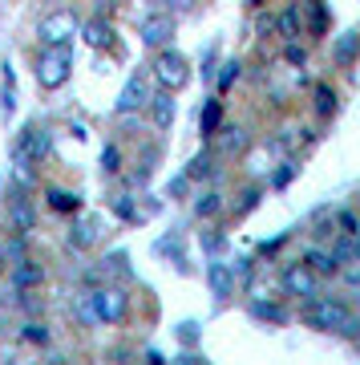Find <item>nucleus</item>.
I'll return each mask as SVG.
<instances>
[{
  "mask_svg": "<svg viewBox=\"0 0 360 365\" xmlns=\"http://www.w3.org/2000/svg\"><path fill=\"white\" fill-rule=\"evenodd\" d=\"M300 321L308 329H316V333H336V337H360V317L348 309L344 300H332V297H316L304 304V313H300Z\"/></svg>",
  "mask_w": 360,
  "mask_h": 365,
  "instance_id": "nucleus-1",
  "label": "nucleus"
},
{
  "mask_svg": "<svg viewBox=\"0 0 360 365\" xmlns=\"http://www.w3.org/2000/svg\"><path fill=\"white\" fill-rule=\"evenodd\" d=\"M78 13L73 9H57V13L41 16L37 21V41L41 49H73V37H78Z\"/></svg>",
  "mask_w": 360,
  "mask_h": 365,
  "instance_id": "nucleus-2",
  "label": "nucleus"
},
{
  "mask_svg": "<svg viewBox=\"0 0 360 365\" xmlns=\"http://www.w3.org/2000/svg\"><path fill=\"white\" fill-rule=\"evenodd\" d=\"M154 66H150V78L158 81V90H170L179 93L186 81H191V61L182 57L179 49H170V45H162V49H154Z\"/></svg>",
  "mask_w": 360,
  "mask_h": 365,
  "instance_id": "nucleus-3",
  "label": "nucleus"
},
{
  "mask_svg": "<svg viewBox=\"0 0 360 365\" xmlns=\"http://www.w3.org/2000/svg\"><path fill=\"white\" fill-rule=\"evenodd\" d=\"M90 317L93 321H102V325H122L129 317V292L126 288H93L90 292Z\"/></svg>",
  "mask_w": 360,
  "mask_h": 365,
  "instance_id": "nucleus-4",
  "label": "nucleus"
},
{
  "mask_svg": "<svg viewBox=\"0 0 360 365\" xmlns=\"http://www.w3.org/2000/svg\"><path fill=\"white\" fill-rule=\"evenodd\" d=\"M73 78V49H41L37 53V86L41 90H61Z\"/></svg>",
  "mask_w": 360,
  "mask_h": 365,
  "instance_id": "nucleus-5",
  "label": "nucleus"
},
{
  "mask_svg": "<svg viewBox=\"0 0 360 365\" xmlns=\"http://www.w3.org/2000/svg\"><path fill=\"white\" fill-rule=\"evenodd\" d=\"M49 146H53V134L45 126H25L13 138V163L16 167H37V163H45Z\"/></svg>",
  "mask_w": 360,
  "mask_h": 365,
  "instance_id": "nucleus-6",
  "label": "nucleus"
},
{
  "mask_svg": "<svg viewBox=\"0 0 360 365\" xmlns=\"http://www.w3.org/2000/svg\"><path fill=\"white\" fill-rule=\"evenodd\" d=\"M174 33H179L174 13H150V16H142V25H138V37H142L146 49H162V45H170Z\"/></svg>",
  "mask_w": 360,
  "mask_h": 365,
  "instance_id": "nucleus-7",
  "label": "nucleus"
},
{
  "mask_svg": "<svg viewBox=\"0 0 360 365\" xmlns=\"http://www.w3.org/2000/svg\"><path fill=\"white\" fill-rule=\"evenodd\" d=\"M280 288L283 297H300V300H312L316 292H320V276L312 272L308 264H287L280 276Z\"/></svg>",
  "mask_w": 360,
  "mask_h": 365,
  "instance_id": "nucleus-8",
  "label": "nucleus"
},
{
  "mask_svg": "<svg viewBox=\"0 0 360 365\" xmlns=\"http://www.w3.org/2000/svg\"><path fill=\"white\" fill-rule=\"evenodd\" d=\"M150 102V90H146V78L142 73H129V81L122 86V93H117V102H114V114H134V110H142V106Z\"/></svg>",
  "mask_w": 360,
  "mask_h": 365,
  "instance_id": "nucleus-9",
  "label": "nucleus"
},
{
  "mask_svg": "<svg viewBox=\"0 0 360 365\" xmlns=\"http://www.w3.org/2000/svg\"><path fill=\"white\" fill-rule=\"evenodd\" d=\"M206 288H211V297H215V300H231L235 297V272H231V264H223V260L206 264Z\"/></svg>",
  "mask_w": 360,
  "mask_h": 365,
  "instance_id": "nucleus-10",
  "label": "nucleus"
},
{
  "mask_svg": "<svg viewBox=\"0 0 360 365\" xmlns=\"http://www.w3.org/2000/svg\"><path fill=\"white\" fill-rule=\"evenodd\" d=\"M9 232H16V235H33L37 232V211H33V203H28L25 195L9 199Z\"/></svg>",
  "mask_w": 360,
  "mask_h": 365,
  "instance_id": "nucleus-11",
  "label": "nucleus"
},
{
  "mask_svg": "<svg viewBox=\"0 0 360 365\" xmlns=\"http://www.w3.org/2000/svg\"><path fill=\"white\" fill-rule=\"evenodd\" d=\"M356 57H360V29H344L340 37H332V61L340 69L356 66Z\"/></svg>",
  "mask_w": 360,
  "mask_h": 365,
  "instance_id": "nucleus-12",
  "label": "nucleus"
},
{
  "mask_svg": "<svg viewBox=\"0 0 360 365\" xmlns=\"http://www.w3.org/2000/svg\"><path fill=\"white\" fill-rule=\"evenodd\" d=\"M9 280H13V288H41L45 284V268H41L33 256H21V260H13Z\"/></svg>",
  "mask_w": 360,
  "mask_h": 365,
  "instance_id": "nucleus-13",
  "label": "nucleus"
},
{
  "mask_svg": "<svg viewBox=\"0 0 360 365\" xmlns=\"http://www.w3.org/2000/svg\"><path fill=\"white\" fill-rule=\"evenodd\" d=\"M78 37L90 45V49H110L114 45V25L105 21V16H93V21H85V25L78 29Z\"/></svg>",
  "mask_w": 360,
  "mask_h": 365,
  "instance_id": "nucleus-14",
  "label": "nucleus"
},
{
  "mask_svg": "<svg viewBox=\"0 0 360 365\" xmlns=\"http://www.w3.org/2000/svg\"><path fill=\"white\" fill-rule=\"evenodd\" d=\"M146 106H150V122H154L158 130H170V126H174V114H179V110H174V93L170 90H158Z\"/></svg>",
  "mask_w": 360,
  "mask_h": 365,
  "instance_id": "nucleus-15",
  "label": "nucleus"
},
{
  "mask_svg": "<svg viewBox=\"0 0 360 365\" xmlns=\"http://www.w3.org/2000/svg\"><path fill=\"white\" fill-rule=\"evenodd\" d=\"M215 143H219V150L223 155H243L247 146H251V138H247V130L243 126H219V130L211 134Z\"/></svg>",
  "mask_w": 360,
  "mask_h": 365,
  "instance_id": "nucleus-16",
  "label": "nucleus"
},
{
  "mask_svg": "<svg viewBox=\"0 0 360 365\" xmlns=\"http://www.w3.org/2000/svg\"><path fill=\"white\" fill-rule=\"evenodd\" d=\"M251 317H255V321H263V325H287V321H292V313H287L283 304H275V300H263V297L251 300Z\"/></svg>",
  "mask_w": 360,
  "mask_h": 365,
  "instance_id": "nucleus-17",
  "label": "nucleus"
},
{
  "mask_svg": "<svg viewBox=\"0 0 360 365\" xmlns=\"http://www.w3.org/2000/svg\"><path fill=\"white\" fill-rule=\"evenodd\" d=\"M65 244L73 252H85L97 244V223L93 220H73V227H69V235H65Z\"/></svg>",
  "mask_w": 360,
  "mask_h": 365,
  "instance_id": "nucleus-18",
  "label": "nucleus"
},
{
  "mask_svg": "<svg viewBox=\"0 0 360 365\" xmlns=\"http://www.w3.org/2000/svg\"><path fill=\"white\" fill-rule=\"evenodd\" d=\"M45 199H49V207H53V211H61V215H78V211H81V195H78V191L49 187V191H45Z\"/></svg>",
  "mask_w": 360,
  "mask_h": 365,
  "instance_id": "nucleus-19",
  "label": "nucleus"
},
{
  "mask_svg": "<svg viewBox=\"0 0 360 365\" xmlns=\"http://www.w3.org/2000/svg\"><path fill=\"white\" fill-rule=\"evenodd\" d=\"M304 264H308L316 276H336L340 272V260H336L332 252H324V248H308L304 252Z\"/></svg>",
  "mask_w": 360,
  "mask_h": 365,
  "instance_id": "nucleus-20",
  "label": "nucleus"
},
{
  "mask_svg": "<svg viewBox=\"0 0 360 365\" xmlns=\"http://www.w3.org/2000/svg\"><path fill=\"white\" fill-rule=\"evenodd\" d=\"M219 126H223V102L219 98H211V102H203V110H198V134L211 138Z\"/></svg>",
  "mask_w": 360,
  "mask_h": 365,
  "instance_id": "nucleus-21",
  "label": "nucleus"
},
{
  "mask_svg": "<svg viewBox=\"0 0 360 365\" xmlns=\"http://www.w3.org/2000/svg\"><path fill=\"white\" fill-rule=\"evenodd\" d=\"M21 341H25V345H37V349H45V345L53 341V333H49V325H45V321L28 317L25 325H21Z\"/></svg>",
  "mask_w": 360,
  "mask_h": 365,
  "instance_id": "nucleus-22",
  "label": "nucleus"
},
{
  "mask_svg": "<svg viewBox=\"0 0 360 365\" xmlns=\"http://www.w3.org/2000/svg\"><path fill=\"white\" fill-rule=\"evenodd\" d=\"M211 175H215V155H211V150H198V155L186 163V179L203 182V179H211Z\"/></svg>",
  "mask_w": 360,
  "mask_h": 365,
  "instance_id": "nucleus-23",
  "label": "nucleus"
},
{
  "mask_svg": "<svg viewBox=\"0 0 360 365\" xmlns=\"http://www.w3.org/2000/svg\"><path fill=\"white\" fill-rule=\"evenodd\" d=\"M300 29H304V21H300V9H296V4H292V9H283L280 21H275V33H280L283 41H296Z\"/></svg>",
  "mask_w": 360,
  "mask_h": 365,
  "instance_id": "nucleus-24",
  "label": "nucleus"
},
{
  "mask_svg": "<svg viewBox=\"0 0 360 365\" xmlns=\"http://www.w3.org/2000/svg\"><path fill=\"white\" fill-rule=\"evenodd\" d=\"M219 211H223V195H219V191H203V195L194 199V215H198V220H215Z\"/></svg>",
  "mask_w": 360,
  "mask_h": 365,
  "instance_id": "nucleus-25",
  "label": "nucleus"
},
{
  "mask_svg": "<svg viewBox=\"0 0 360 365\" xmlns=\"http://www.w3.org/2000/svg\"><path fill=\"white\" fill-rule=\"evenodd\" d=\"M312 102H316V114H320V118H332L336 114V90H332V86H324V81H320V86L312 90Z\"/></svg>",
  "mask_w": 360,
  "mask_h": 365,
  "instance_id": "nucleus-26",
  "label": "nucleus"
},
{
  "mask_svg": "<svg viewBox=\"0 0 360 365\" xmlns=\"http://www.w3.org/2000/svg\"><path fill=\"white\" fill-rule=\"evenodd\" d=\"M154 163H158V150H154V146H146V150H142L138 170H134V187H146V182H150V175H154Z\"/></svg>",
  "mask_w": 360,
  "mask_h": 365,
  "instance_id": "nucleus-27",
  "label": "nucleus"
},
{
  "mask_svg": "<svg viewBox=\"0 0 360 365\" xmlns=\"http://www.w3.org/2000/svg\"><path fill=\"white\" fill-rule=\"evenodd\" d=\"M239 73H243V61H239V57H231V61H223V66H219V78H215V81H219V93H227V90H231L235 81H239Z\"/></svg>",
  "mask_w": 360,
  "mask_h": 365,
  "instance_id": "nucleus-28",
  "label": "nucleus"
},
{
  "mask_svg": "<svg viewBox=\"0 0 360 365\" xmlns=\"http://www.w3.org/2000/svg\"><path fill=\"white\" fill-rule=\"evenodd\" d=\"M308 25H312V37H324V33H328V4H324V0H312Z\"/></svg>",
  "mask_w": 360,
  "mask_h": 365,
  "instance_id": "nucleus-29",
  "label": "nucleus"
},
{
  "mask_svg": "<svg viewBox=\"0 0 360 365\" xmlns=\"http://www.w3.org/2000/svg\"><path fill=\"white\" fill-rule=\"evenodd\" d=\"M259 199H263V187H247L243 195H239V203H235V220H243V215H251V211L259 207Z\"/></svg>",
  "mask_w": 360,
  "mask_h": 365,
  "instance_id": "nucleus-30",
  "label": "nucleus"
},
{
  "mask_svg": "<svg viewBox=\"0 0 360 365\" xmlns=\"http://www.w3.org/2000/svg\"><path fill=\"white\" fill-rule=\"evenodd\" d=\"M0 114L13 118L16 114V90H13V69L4 66V90H0Z\"/></svg>",
  "mask_w": 360,
  "mask_h": 365,
  "instance_id": "nucleus-31",
  "label": "nucleus"
},
{
  "mask_svg": "<svg viewBox=\"0 0 360 365\" xmlns=\"http://www.w3.org/2000/svg\"><path fill=\"white\" fill-rule=\"evenodd\" d=\"M102 175H122V150L114 143L102 146Z\"/></svg>",
  "mask_w": 360,
  "mask_h": 365,
  "instance_id": "nucleus-32",
  "label": "nucleus"
},
{
  "mask_svg": "<svg viewBox=\"0 0 360 365\" xmlns=\"http://www.w3.org/2000/svg\"><path fill=\"white\" fill-rule=\"evenodd\" d=\"M110 207H114V215H117V220L138 223V207L129 203V195H114V203H110Z\"/></svg>",
  "mask_w": 360,
  "mask_h": 365,
  "instance_id": "nucleus-33",
  "label": "nucleus"
},
{
  "mask_svg": "<svg viewBox=\"0 0 360 365\" xmlns=\"http://www.w3.org/2000/svg\"><path fill=\"white\" fill-rule=\"evenodd\" d=\"M283 61H287V66H296V69H304L308 49H304V45H296V41H287V45H283Z\"/></svg>",
  "mask_w": 360,
  "mask_h": 365,
  "instance_id": "nucleus-34",
  "label": "nucleus"
},
{
  "mask_svg": "<svg viewBox=\"0 0 360 365\" xmlns=\"http://www.w3.org/2000/svg\"><path fill=\"white\" fill-rule=\"evenodd\" d=\"M186 191H191V179H186V170H182V175H174V179L166 182V199H186Z\"/></svg>",
  "mask_w": 360,
  "mask_h": 365,
  "instance_id": "nucleus-35",
  "label": "nucleus"
},
{
  "mask_svg": "<svg viewBox=\"0 0 360 365\" xmlns=\"http://www.w3.org/2000/svg\"><path fill=\"white\" fill-rule=\"evenodd\" d=\"M296 175H300V167L292 163V158H287V163H283V167L275 170V179H271V182H275V187H287V182L296 179Z\"/></svg>",
  "mask_w": 360,
  "mask_h": 365,
  "instance_id": "nucleus-36",
  "label": "nucleus"
},
{
  "mask_svg": "<svg viewBox=\"0 0 360 365\" xmlns=\"http://www.w3.org/2000/svg\"><path fill=\"white\" fill-rule=\"evenodd\" d=\"M336 227H340V232H344V235H356L360 220H356V215H352V211H340V215H336Z\"/></svg>",
  "mask_w": 360,
  "mask_h": 365,
  "instance_id": "nucleus-37",
  "label": "nucleus"
},
{
  "mask_svg": "<svg viewBox=\"0 0 360 365\" xmlns=\"http://www.w3.org/2000/svg\"><path fill=\"white\" fill-rule=\"evenodd\" d=\"M102 268H110V272H126V252H110L102 260Z\"/></svg>",
  "mask_w": 360,
  "mask_h": 365,
  "instance_id": "nucleus-38",
  "label": "nucleus"
},
{
  "mask_svg": "<svg viewBox=\"0 0 360 365\" xmlns=\"http://www.w3.org/2000/svg\"><path fill=\"white\" fill-rule=\"evenodd\" d=\"M179 341H182V345H194V341H198V325H194V321H182V325H179Z\"/></svg>",
  "mask_w": 360,
  "mask_h": 365,
  "instance_id": "nucleus-39",
  "label": "nucleus"
},
{
  "mask_svg": "<svg viewBox=\"0 0 360 365\" xmlns=\"http://www.w3.org/2000/svg\"><path fill=\"white\" fill-rule=\"evenodd\" d=\"M215 61H219V49L211 45V49L203 53V78H215Z\"/></svg>",
  "mask_w": 360,
  "mask_h": 365,
  "instance_id": "nucleus-40",
  "label": "nucleus"
},
{
  "mask_svg": "<svg viewBox=\"0 0 360 365\" xmlns=\"http://www.w3.org/2000/svg\"><path fill=\"white\" fill-rule=\"evenodd\" d=\"M223 244H227V235H223V232H206V235H203V248H206V252H219Z\"/></svg>",
  "mask_w": 360,
  "mask_h": 365,
  "instance_id": "nucleus-41",
  "label": "nucleus"
},
{
  "mask_svg": "<svg viewBox=\"0 0 360 365\" xmlns=\"http://www.w3.org/2000/svg\"><path fill=\"white\" fill-rule=\"evenodd\" d=\"M255 33L259 37H271L275 33V16H255Z\"/></svg>",
  "mask_w": 360,
  "mask_h": 365,
  "instance_id": "nucleus-42",
  "label": "nucleus"
},
{
  "mask_svg": "<svg viewBox=\"0 0 360 365\" xmlns=\"http://www.w3.org/2000/svg\"><path fill=\"white\" fill-rule=\"evenodd\" d=\"M162 4H166V13H191L198 0H162Z\"/></svg>",
  "mask_w": 360,
  "mask_h": 365,
  "instance_id": "nucleus-43",
  "label": "nucleus"
},
{
  "mask_svg": "<svg viewBox=\"0 0 360 365\" xmlns=\"http://www.w3.org/2000/svg\"><path fill=\"white\" fill-rule=\"evenodd\" d=\"M174 361H179V365H203L206 357H198V353H191V349H186V353H179V357H174Z\"/></svg>",
  "mask_w": 360,
  "mask_h": 365,
  "instance_id": "nucleus-44",
  "label": "nucleus"
},
{
  "mask_svg": "<svg viewBox=\"0 0 360 365\" xmlns=\"http://www.w3.org/2000/svg\"><path fill=\"white\" fill-rule=\"evenodd\" d=\"M4 268H9V256H4V244H0V272H4Z\"/></svg>",
  "mask_w": 360,
  "mask_h": 365,
  "instance_id": "nucleus-45",
  "label": "nucleus"
},
{
  "mask_svg": "<svg viewBox=\"0 0 360 365\" xmlns=\"http://www.w3.org/2000/svg\"><path fill=\"white\" fill-rule=\"evenodd\" d=\"M356 256H360V227H356Z\"/></svg>",
  "mask_w": 360,
  "mask_h": 365,
  "instance_id": "nucleus-46",
  "label": "nucleus"
}]
</instances>
